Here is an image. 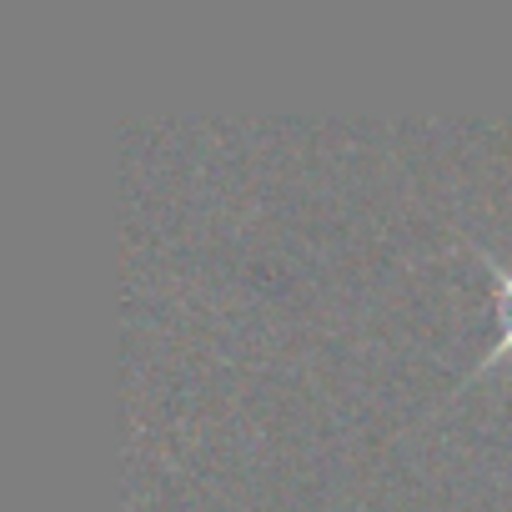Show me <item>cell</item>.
Here are the masks:
<instances>
[{
  "mask_svg": "<svg viewBox=\"0 0 512 512\" xmlns=\"http://www.w3.org/2000/svg\"><path fill=\"white\" fill-rule=\"evenodd\" d=\"M477 256H482V262H487V267L497 272V312H502V332H497L492 352H487V357L477 362V377H482V372H492V367H502V362L512 357V272H507V267L497 262L492 251H482V246H477Z\"/></svg>",
  "mask_w": 512,
  "mask_h": 512,
  "instance_id": "1",
  "label": "cell"
}]
</instances>
